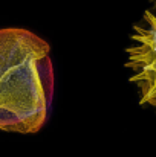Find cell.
Instances as JSON below:
<instances>
[{
	"label": "cell",
	"mask_w": 156,
	"mask_h": 157,
	"mask_svg": "<svg viewBox=\"0 0 156 157\" xmlns=\"http://www.w3.org/2000/svg\"><path fill=\"white\" fill-rule=\"evenodd\" d=\"M130 44L124 49L127 55L124 67L130 70L132 82L139 95V104L149 105L156 111V11L147 9L133 32Z\"/></svg>",
	"instance_id": "obj_2"
},
{
	"label": "cell",
	"mask_w": 156,
	"mask_h": 157,
	"mask_svg": "<svg viewBox=\"0 0 156 157\" xmlns=\"http://www.w3.org/2000/svg\"><path fill=\"white\" fill-rule=\"evenodd\" d=\"M54 66L51 46L25 28L0 29V130L40 131L51 114Z\"/></svg>",
	"instance_id": "obj_1"
}]
</instances>
